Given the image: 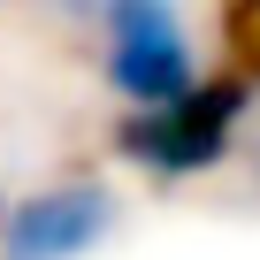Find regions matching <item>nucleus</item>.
<instances>
[{
    "label": "nucleus",
    "instance_id": "nucleus-1",
    "mask_svg": "<svg viewBox=\"0 0 260 260\" xmlns=\"http://www.w3.org/2000/svg\"><path fill=\"white\" fill-rule=\"evenodd\" d=\"M100 31H107V77L130 107H169L176 92L199 84V54L176 0H100Z\"/></svg>",
    "mask_w": 260,
    "mask_h": 260
},
{
    "label": "nucleus",
    "instance_id": "nucleus-2",
    "mask_svg": "<svg viewBox=\"0 0 260 260\" xmlns=\"http://www.w3.org/2000/svg\"><path fill=\"white\" fill-rule=\"evenodd\" d=\"M245 115V77H199L191 92H176L169 107H130L122 122V153L146 161L161 176H199L230 153V130Z\"/></svg>",
    "mask_w": 260,
    "mask_h": 260
},
{
    "label": "nucleus",
    "instance_id": "nucleus-3",
    "mask_svg": "<svg viewBox=\"0 0 260 260\" xmlns=\"http://www.w3.org/2000/svg\"><path fill=\"white\" fill-rule=\"evenodd\" d=\"M115 222V199L100 184H54V191H31L16 199V214L0 222V260H77L107 237Z\"/></svg>",
    "mask_w": 260,
    "mask_h": 260
},
{
    "label": "nucleus",
    "instance_id": "nucleus-4",
    "mask_svg": "<svg viewBox=\"0 0 260 260\" xmlns=\"http://www.w3.org/2000/svg\"><path fill=\"white\" fill-rule=\"evenodd\" d=\"M61 8H92V0H61Z\"/></svg>",
    "mask_w": 260,
    "mask_h": 260
}]
</instances>
